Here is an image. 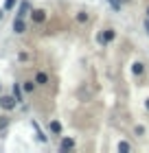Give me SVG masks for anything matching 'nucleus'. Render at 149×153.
Instances as JSON below:
<instances>
[{
    "instance_id": "21",
    "label": "nucleus",
    "mask_w": 149,
    "mask_h": 153,
    "mask_svg": "<svg viewBox=\"0 0 149 153\" xmlns=\"http://www.w3.org/2000/svg\"><path fill=\"white\" fill-rule=\"evenodd\" d=\"M147 13H149V7H147Z\"/></svg>"
},
{
    "instance_id": "13",
    "label": "nucleus",
    "mask_w": 149,
    "mask_h": 153,
    "mask_svg": "<svg viewBox=\"0 0 149 153\" xmlns=\"http://www.w3.org/2000/svg\"><path fill=\"white\" fill-rule=\"evenodd\" d=\"M130 149H132V147H130V142H118V151H123V153H125V151H130Z\"/></svg>"
},
{
    "instance_id": "9",
    "label": "nucleus",
    "mask_w": 149,
    "mask_h": 153,
    "mask_svg": "<svg viewBox=\"0 0 149 153\" xmlns=\"http://www.w3.org/2000/svg\"><path fill=\"white\" fill-rule=\"evenodd\" d=\"M33 129H35V134H37V140H42V142H46V140H48V138L42 134V129H40V125H37V123H33Z\"/></svg>"
},
{
    "instance_id": "8",
    "label": "nucleus",
    "mask_w": 149,
    "mask_h": 153,
    "mask_svg": "<svg viewBox=\"0 0 149 153\" xmlns=\"http://www.w3.org/2000/svg\"><path fill=\"white\" fill-rule=\"evenodd\" d=\"M143 70H145V66L140 64V61H134V64H132V72L134 74H143Z\"/></svg>"
},
{
    "instance_id": "1",
    "label": "nucleus",
    "mask_w": 149,
    "mask_h": 153,
    "mask_svg": "<svg viewBox=\"0 0 149 153\" xmlns=\"http://www.w3.org/2000/svg\"><path fill=\"white\" fill-rule=\"evenodd\" d=\"M16 103H18V101H16V96H9V94H2V96H0V107H4L7 112L16 107Z\"/></svg>"
},
{
    "instance_id": "10",
    "label": "nucleus",
    "mask_w": 149,
    "mask_h": 153,
    "mask_svg": "<svg viewBox=\"0 0 149 153\" xmlns=\"http://www.w3.org/2000/svg\"><path fill=\"white\" fill-rule=\"evenodd\" d=\"M59 147H61L64 151H66V149H73V147H75V140H70V138H64V140H61V144H59Z\"/></svg>"
},
{
    "instance_id": "2",
    "label": "nucleus",
    "mask_w": 149,
    "mask_h": 153,
    "mask_svg": "<svg viewBox=\"0 0 149 153\" xmlns=\"http://www.w3.org/2000/svg\"><path fill=\"white\" fill-rule=\"evenodd\" d=\"M13 31H16V33H24V31H26L24 18H16V22H13Z\"/></svg>"
},
{
    "instance_id": "17",
    "label": "nucleus",
    "mask_w": 149,
    "mask_h": 153,
    "mask_svg": "<svg viewBox=\"0 0 149 153\" xmlns=\"http://www.w3.org/2000/svg\"><path fill=\"white\" fill-rule=\"evenodd\" d=\"M136 136H145V127H136Z\"/></svg>"
},
{
    "instance_id": "6",
    "label": "nucleus",
    "mask_w": 149,
    "mask_h": 153,
    "mask_svg": "<svg viewBox=\"0 0 149 153\" xmlns=\"http://www.w3.org/2000/svg\"><path fill=\"white\" fill-rule=\"evenodd\" d=\"M51 134H53V136H59V134H61V123H59V120H53V123H51Z\"/></svg>"
},
{
    "instance_id": "18",
    "label": "nucleus",
    "mask_w": 149,
    "mask_h": 153,
    "mask_svg": "<svg viewBox=\"0 0 149 153\" xmlns=\"http://www.w3.org/2000/svg\"><path fill=\"white\" fill-rule=\"evenodd\" d=\"M145 29H147V33H149V18L145 20Z\"/></svg>"
},
{
    "instance_id": "11",
    "label": "nucleus",
    "mask_w": 149,
    "mask_h": 153,
    "mask_svg": "<svg viewBox=\"0 0 149 153\" xmlns=\"http://www.w3.org/2000/svg\"><path fill=\"white\" fill-rule=\"evenodd\" d=\"M35 83H40V85L48 83V74H44V72H37V76H35Z\"/></svg>"
},
{
    "instance_id": "19",
    "label": "nucleus",
    "mask_w": 149,
    "mask_h": 153,
    "mask_svg": "<svg viewBox=\"0 0 149 153\" xmlns=\"http://www.w3.org/2000/svg\"><path fill=\"white\" fill-rule=\"evenodd\" d=\"M2 13H4V9H0V18H2Z\"/></svg>"
},
{
    "instance_id": "7",
    "label": "nucleus",
    "mask_w": 149,
    "mask_h": 153,
    "mask_svg": "<svg viewBox=\"0 0 149 153\" xmlns=\"http://www.w3.org/2000/svg\"><path fill=\"white\" fill-rule=\"evenodd\" d=\"M44 18H46V11L44 9H35L33 11V20H35V22H42Z\"/></svg>"
},
{
    "instance_id": "15",
    "label": "nucleus",
    "mask_w": 149,
    "mask_h": 153,
    "mask_svg": "<svg viewBox=\"0 0 149 153\" xmlns=\"http://www.w3.org/2000/svg\"><path fill=\"white\" fill-rule=\"evenodd\" d=\"M7 125H9V118H4V116H0V131H2Z\"/></svg>"
},
{
    "instance_id": "22",
    "label": "nucleus",
    "mask_w": 149,
    "mask_h": 153,
    "mask_svg": "<svg viewBox=\"0 0 149 153\" xmlns=\"http://www.w3.org/2000/svg\"><path fill=\"white\" fill-rule=\"evenodd\" d=\"M0 90H2V88H0Z\"/></svg>"
},
{
    "instance_id": "3",
    "label": "nucleus",
    "mask_w": 149,
    "mask_h": 153,
    "mask_svg": "<svg viewBox=\"0 0 149 153\" xmlns=\"http://www.w3.org/2000/svg\"><path fill=\"white\" fill-rule=\"evenodd\" d=\"M114 37H116V33H114V31H105L103 35H99V42H101V44H108V42H112Z\"/></svg>"
},
{
    "instance_id": "14",
    "label": "nucleus",
    "mask_w": 149,
    "mask_h": 153,
    "mask_svg": "<svg viewBox=\"0 0 149 153\" xmlns=\"http://www.w3.org/2000/svg\"><path fill=\"white\" fill-rule=\"evenodd\" d=\"M16 7V0H4V9L9 11V9H13Z\"/></svg>"
},
{
    "instance_id": "4",
    "label": "nucleus",
    "mask_w": 149,
    "mask_h": 153,
    "mask_svg": "<svg viewBox=\"0 0 149 153\" xmlns=\"http://www.w3.org/2000/svg\"><path fill=\"white\" fill-rule=\"evenodd\" d=\"M29 11H31V4H29V0H24V2L20 4V9H18V18H24Z\"/></svg>"
},
{
    "instance_id": "16",
    "label": "nucleus",
    "mask_w": 149,
    "mask_h": 153,
    "mask_svg": "<svg viewBox=\"0 0 149 153\" xmlns=\"http://www.w3.org/2000/svg\"><path fill=\"white\" fill-rule=\"evenodd\" d=\"M24 90H26V92H33V83L26 81V83H24Z\"/></svg>"
},
{
    "instance_id": "5",
    "label": "nucleus",
    "mask_w": 149,
    "mask_h": 153,
    "mask_svg": "<svg viewBox=\"0 0 149 153\" xmlns=\"http://www.w3.org/2000/svg\"><path fill=\"white\" fill-rule=\"evenodd\" d=\"M13 96H16V101H24V96H22V85L20 83H13Z\"/></svg>"
},
{
    "instance_id": "20",
    "label": "nucleus",
    "mask_w": 149,
    "mask_h": 153,
    "mask_svg": "<svg viewBox=\"0 0 149 153\" xmlns=\"http://www.w3.org/2000/svg\"><path fill=\"white\" fill-rule=\"evenodd\" d=\"M145 105H147V109H149V99H147V103H145Z\"/></svg>"
},
{
    "instance_id": "12",
    "label": "nucleus",
    "mask_w": 149,
    "mask_h": 153,
    "mask_svg": "<svg viewBox=\"0 0 149 153\" xmlns=\"http://www.w3.org/2000/svg\"><path fill=\"white\" fill-rule=\"evenodd\" d=\"M108 2L114 7V11H121V2H123V0H108Z\"/></svg>"
}]
</instances>
